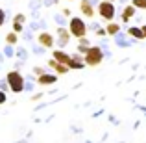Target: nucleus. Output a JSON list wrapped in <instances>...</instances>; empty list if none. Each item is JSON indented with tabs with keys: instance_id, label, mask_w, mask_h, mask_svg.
<instances>
[{
	"instance_id": "1",
	"label": "nucleus",
	"mask_w": 146,
	"mask_h": 143,
	"mask_svg": "<svg viewBox=\"0 0 146 143\" xmlns=\"http://www.w3.org/2000/svg\"><path fill=\"white\" fill-rule=\"evenodd\" d=\"M6 80H7V84H9V91H13V93H22V91H24L26 78L19 73V69H13V71L7 73Z\"/></svg>"
},
{
	"instance_id": "37",
	"label": "nucleus",
	"mask_w": 146,
	"mask_h": 143,
	"mask_svg": "<svg viewBox=\"0 0 146 143\" xmlns=\"http://www.w3.org/2000/svg\"><path fill=\"white\" fill-rule=\"evenodd\" d=\"M111 2H115V0H111Z\"/></svg>"
},
{
	"instance_id": "19",
	"label": "nucleus",
	"mask_w": 146,
	"mask_h": 143,
	"mask_svg": "<svg viewBox=\"0 0 146 143\" xmlns=\"http://www.w3.org/2000/svg\"><path fill=\"white\" fill-rule=\"evenodd\" d=\"M129 4H133L137 9H146V0H131Z\"/></svg>"
},
{
	"instance_id": "12",
	"label": "nucleus",
	"mask_w": 146,
	"mask_h": 143,
	"mask_svg": "<svg viewBox=\"0 0 146 143\" xmlns=\"http://www.w3.org/2000/svg\"><path fill=\"white\" fill-rule=\"evenodd\" d=\"M128 36L129 37H133L135 41H143L144 39V32H143V26H129L128 28Z\"/></svg>"
},
{
	"instance_id": "36",
	"label": "nucleus",
	"mask_w": 146,
	"mask_h": 143,
	"mask_svg": "<svg viewBox=\"0 0 146 143\" xmlns=\"http://www.w3.org/2000/svg\"><path fill=\"white\" fill-rule=\"evenodd\" d=\"M143 32H144V39H146V24L143 26Z\"/></svg>"
},
{
	"instance_id": "21",
	"label": "nucleus",
	"mask_w": 146,
	"mask_h": 143,
	"mask_svg": "<svg viewBox=\"0 0 146 143\" xmlns=\"http://www.w3.org/2000/svg\"><path fill=\"white\" fill-rule=\"evenodd\" d=\"M54 21H56L59 26H63V24H65V17H63V13H61V15H59V13L54 15Z\"/></svg>"
},
{
	"instance_id": "18",
	"label": "nucleus",
	"mask_w": 146,
	"mask_h": 143,
	"mask_svg": "<svg viewBox=\"0 0 146 143\" xmlns=\"http://www.w3.org/2000/svg\"><path fill=\"white\" fill-rule=\"evenodd\" d=\"M4 56H6V58H13L15 56L13 45H6V48H4Z\"/></svg>"
},
{
	"instance_id": "14",
	"label": "nucleus",
	"mask_w": 146,
	"mask_h": 143,
	"mask_svg": "<svg viewBox=\"0 0 146 143\" xmlns=\"http://www.w3.org/2000/svg\"><path fill=\"white\" fill-rule=\"evenodd\" d=\"M106 30H107V34H109V36H117V34L120 32V26H118L117 22L109 21V22H107V26H106Z\"/></svg>"
},
{
	"instance_id": "5",
	"label": "nucleus",
	"mask_w": 146,
	"mask_h": 143,
	"mask_svg": "<svg viewBox=\"0 0 146 143\" xmlns=\"http://www.w3.org/2000/svg\"><path fill=\"white\" fill-rule=\"evenodd\" d=\"M37 41H39V45H43L44 48H52L54 45H56L54 36H52V34H48L46 30H41V34L37 36Z\"/></svg>"
},
{
	"instance_id": "34",
	"label": "nucleus",
	"mask_w": 146,
	"mask_h": 143,
	"mask_svg": "<svg viewBox=\"0 0 146 143\" xmlns=\"http://www.w3.org/2000/svg\"><path fill=\"white\" fill-rule=\"evenodd\" d=\"M63 15H65V17H68V15H70V9H67V7H65V9H63Z\"/></svg>"
},
{
	"instance_id": "23",
	"label": "nucleus",
	"mask_w": 146,
	"mask_h": 143,
	"mask_svg": "<svg viewBox=\"0 0 146 143\" xmlns=\"http://www.w3.org/2000/svg\"><path fill=\"white\" fill-rule=\"evenodd\" d=\"M13 30H15L17 34H21L22 30H24V24H22V22H15V21H13Z\"/></svg>"
},
{
	"instance_id": "29",
	"label": "nucleus",
	"mask_w": 146,
	"mask_h": 143,
	"mask_svg": "<svg viewBox=\"0 0 146 143\" xmlns=\"http://www.w3.org/2000/svg\"><path fill=\"white\" fill-rule=\"evenodd\" d=\"M6 99H7V97H6V91H2V89H0V106H2V104L6 102Z\"/></svg>"
},
{
	"instance_id": "28",
	"label": "nucleus",
	"mask_w": 146,
	"mask_h": 143,
	"mask_svg": "<svg viewBox=\"0 0 146 143\" xmlns=\"http://www.w3.org/2000/svg\"><path fill=\"white\" fill-rule=\"evenodd\" d=\"M44 50H46V48H44L43 45H39V47H33V54H43Z\"/></svg>"
},
{
	"instance_id": "3",
	"label": "nucleus",
	"mask_w": 146,
	"mask_h": 143,
	"mask_svg": "<svg viewBox=\"0 0 146 143\" xmlns=\"http://www.w3.org/2000/svg\"><path fill=\"white\" fill-rule=\"evenodd\" d=\"M85 63L91 65V67H96L104 61V50L102 47H89V50L85 52Z\"/></svg>"
},
{
	"instance_id": "16",
	"label": "nucleus",
	"mask_w": 146,
	"mask_h": 143,
	"mask_svg": "<svg viewBox=\"0 0 146 143\" xmlns=\"http://www.w3.org/2000/svg\"><path fill=\"white\" fill-rule=\"evenodd\" d=\"M28 6H30V9H32V11H39L41 7L44 6V2H43V0H30Z\"/></svg>"
},
{
	"instance_id": "32",
	"label": "nucleus",
	"mask_w": 146,
	"mask_h": 143,
	"mask_svg": "<svg viewBox=\"0 0 146 143\" xmlns=\"http://www.w3.org/2000/svg\"><path fill=\"white\" fill-rule=\"evenodd\" d=\"M89 28H91V30H96V32H98V30H100V26L96 24V22H93V24H89Z\"/></svg>"
},
{
	"instance_id": "22",
	"label": "nucleus",
	"mask_w": 146,
	"mask_h": 143,
	"mask_svg": "<svg viewBox=\"0 0 146 143\" xmlns=\"http://www.w3.org/2000/svg\"><path fill=\"white\" fill-rule=\"evenodd\" d=\"M13 21H15V22H22V24H24V22H26V15H24V13H17Z\"/></svg>"
},
{
	"instance_id": "8",
	"label": "nucleus",
	"mask_w": 146,
	"mask_h": 143,
	"mask_svg": "<svg viewBox=\"0 0 146 143\" xmlns=\"http://www.w3.org/2000/svg\"><path fill=\"white\" fill-rule=\"evenodd\" d=\"M52 58H56L59 63L67 65V67H70V63H72V56H70V54H67V52H63V50H54Z\"/></svg>"
},
{
	"instance_id": "20",
	"label": "nucleus",
	"mask_w": 146,
	"mask_h": 143,
	"mask_svg": "<svg viewBox=\"0 0 146 143\" xmlns=\"http://www.w3.org/2000/svg\"><path fill=\"white\" fill-rule=\"evenodd\" d=\"M15 54H17V56H19V58H21V60H22V61H24V60H26V58H28V52H26V50H24V48H17V50H15Z\"/></svg>"
},
{
	"instance_id": "6",
	"label": "nucleus",
	"mask_w": 146,
	"mask_h": 143,
	"mask_svg": "<svg viewBox=\"0 0 146 143\" xmlns=\"http://www.w3.org/2000/svg\"><path fill=\"white\" fill-rule=\"evenodd\" d=\"M57 45H59V48H63V47H67L68 45V39H70V32H68V28H63V26H59L57 28Z\"/></svg>"
},
{
	"instance_id": "9",
	"label": "nucleus",
	"mask_w": 146,
	"mask_h": 143,
	"mask_svg": "<svg viewBox=\"0 0 146 143\" xmlns=\"http://www.w3.org/2000/svg\"><path fill=\"white\" fill-rule=\"evenodd\" d=\"M80 9H82V13L85 15L87 19L94 17V7H93V4H91V0H82V2H80Z\"/></svg>"
},
{
	"instance_id": "2",
	"label": "nucleus",
	"mask_w": 146,
	"mask_h": 143,
	"mask_svg": "<svg viewBox=\"0 0 146 143\" xmlns=\"http://www.w3.org/2000/svg\"><path fill=\"white\" fill-rule=\"evenodd\" d=\"M68 32H70L72 37H76V39H80V37H83L87 34V24L83 19L80 17H72L70 21H68Z\"/></svg>"
},
{
	"instance_id": "26",
	"label": "nucleus",
	"mask_w": 146,
	"mask_h": 143,
	"mask_svg": "<svg viewBox=\"0 0 146 143\" xmlns=\"http://www.w3.org/2000/svg\"><path fill=\"white\" fill-rule=\"evenodd\" d=\"M0 89H2V91H7V89H9V84H7V80H0Z\"/></svg>"
},
{
	"instance_id": "13",
	"label": "nucleus",
	"mask_w": 146,
	"mask_h": 143,
	"mask_svg": "<svg viewBox=\"0 0 146 143\" xmlns=\"http://www.w3.org/2000/svg\"><path fill=\"white\" fill-rule=\"evenodd\" d=\"M135 9H137V7L133 6V4H128V6H126L124 9H122V21H124V22L131 21L133 15H135Z\"/></svg>"
},
{
	"instance_id": "11",
	"label": "nucleus",
	"mask_w": 146,
	"mask_h": 143,
	"mask_svg": "<svg viewBox=\"0 0 146 143\" xmlns=\"http://www.w3.org/2000/svg\"><path fill=\"white\" fill-rule=\"evenodd\" d=\"M48 67H52L54 71L57 73V75H65V73H68V69H70V67H67V65L59 63V61H57L56 58H52V60L48 61Z\"/></svg>"
},
{
	"instance_id": "33",
	"label": "nucleus",
	"mask_w": 146,
	"mask_h": 143,
	"mask_svg": "<svg viewBox=\"0 0 146 143\" xmlns=\"http://www.w3.org/2000/svg\"><path fill=\"white\" fill-rule=\"evenodd\" d=\"M32 37H33V36H32L30 32H28V34H24V39H26V41H32Z\"/></svg>"
},
{
	"instance_id": "10",
	"label": "nucleus",
	"mask_w": 146,
	"mask_h": 143,
	"mask_svg": "<svg viewBox=\"0 0 146 143\" xmlns=\"http://www.w3.org/2000/svg\"><path fill=\"white\" fill-rule=\"evenodd\" d=\"M115 43H117V47H120V48H128V47H131L133 37H131V39H126V34L118 32L117 36H115Z\"/></svg>"
},
{
	"instance_id": "4",
	"label": "nucleus",
	"mask_w": 146,
	"mask_h": 143,
	"mask_svg": "<svg viewBox=\"0 0 146 143\" xmlns=\"http://www.w3.org/2000/svg\"><path fill=\"white\" fill-rule=\"evenodd\" d=\"M115 13H117V7H115V4L111 2V0H104V2L98 4V15L106 22L113 21V19H115Z\"/></svg>"
},
{
	"instance_id": "15",
	"label": "nucleus",
	"mask_w": 146,
	"mask_h": 143,
	"mask_svg": "<svg viewBox=\"0 0 146 143\" xmlns=\"http://www.w3.org/2000/svg\"><path fill=\"white\" fill-rule=\"evenodd\" d=\"M30 30H33V32H37V30H46V22L44 21H33V22H30Z\"/></svg>"
},
{
	"instance_id": "35",
	"label": "nucleus",
	"mask_w": 146,
	"mask_h": 143,
	"mask_svg": "<svg viewBox=\"0 0 146 143\" xmlns=\"http://www.w3.org/2000/svg\"><path fill=\"white\" fill-rule=\"evenodd\" d=\"M4 58H6V56H4V52H0V63L4 61Z\"/></svg>"
},
{
	"instance_id": "24",
	"label": "nucleus",
	"mask_w": 146,
	"mask_h": 143,
	"mask_svg": "<svg viewBox=\"0 0 146 143\" xmlns=\"http://www.w3.org/2000/svg\"><path fill=\"white\" fill-rule=\"evenodd\" d=\"M78 47H89V39H87L85 36L80 37V39H78Z\"/></svg>"
},
{
	"instance_id": "27",
	"label": "nucleus",
	"mask_w": 146,
	"mask_h": 143,
	"mask_svg": "<svg viewBox=\"0 0 146 143\" xmlns=\"http://www.w3.org/2000/svg\"><path fill=\"white\" fill-rule=\"evenodd\" d=\"M4 22H6V11L0 7V26H4Z\"/></svg>"
},
{
	"instance_id": "38",
	"label": "nucleus",
	"mask_w": 146,
	"mask_h": 143,
	"mask_svg": "<svg viewBox=\"0 0 146 143\" xmlns=\"http://www.w3.org/2000/svg\"><path fill=\"white\" fill-rule=\"evenodd\" d=\"M0 65H2V63H0Z\"/></svg>"
},
{
	"instance_id": "30",
	"label": "nucleus",
	"mask_w": 146,
	"mask_h": 143,
	"mask_svg": "<svg viewBox=\"0 0 146 143\" xmlns=\"http://www.w3.org/2000/svg\"><path fill=\"white\" fill-rule=\"evenodd\" d=\"M33 73H35L37 76H41V75L44 73V69H43V67H35V69H33Z\"/></svg>"
},
{
	"instance_id": "17",
	"label": "nucleus",
	"mask_w": 146,
	"mask_h": 143,
	"mask_svg": "<svg viewBox=\"0 0 146 143\" xmlns=\"http://www.w3.org/2000/svg\"><path fill=\"white\" fill-rule=\"evenodd\" d=\"M17 41H19V37H17V32H15V30L6 36V43L7 45H17Z\"/></svg>"
},
{
	"instance_id": "7",
	"label": "nucleus",
	"mask_w": 146,
	"mask_h": 143,
	"mask_svg": "<svg viewBox=\"0 0 146 143\" xmlns=\"http://www.w3.org/2000/svg\"><path fill=\"white\" fill-rule=\"evenodd\" d=\"M39 86H54L57 82V75H50V73H43L41 76H37L35 80Z\"/></svg>"
},
{
	"instance_id": "31",
	"label": "nucleus",
	"mask_w": 146,
	"mask_h": 143,
	"mask_svg": "<svg viewBox=\"0 0 146 143\" xmlns=\"http://www.w3.org/2000/svg\"><path fill=\"white\" fill-rule=\"evenodd\" d=\"M44 6H54V4H57V0H43Z\"/></svg>"
},
{
	"instance_id": "25",
	"label": "nucleus",
	"mask_w": 146,
	"mask_h": 143,
	"mask_svg": "<svg viewBox=\"0 0 146 143\" xmlns=\"http://www.w3.org/2000/svg\"><path fill=\"white\" fill-rule=\"evenodd\" d=\"M24 91H33V82H32V80H26V84H24Z\"/></svg>"
}]
</instances>
